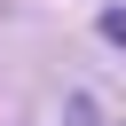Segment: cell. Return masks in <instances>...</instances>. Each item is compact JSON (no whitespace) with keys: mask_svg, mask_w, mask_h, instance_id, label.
<instances>
[{"mask_svg":"<svg viewBox=\"0 0 126 126\" xmlns=\"http://www.w3.org/2000/svg\"><path fill=\"white\" fill-rule=\"evenodd\" d=\"M94 32H102L110 47H126V8H102V16H94Z\"/></svg>","mask_w":126,"mask_h":126,"instance_id":"1","label":"cell"},{"mask_svg":"<svg viewBox=\"0 0 126 126\" xmlns=\"http://www.w3.org/2000/svg\"><path fill=\"white\" fill-rule=\"evenodd\" d=\"M63 118L71 126H94V94H63Z\"/></svg>","mask_w":126,"mask_h":126,"instance_id":"2","label":"cell"}]
</instances>
